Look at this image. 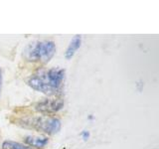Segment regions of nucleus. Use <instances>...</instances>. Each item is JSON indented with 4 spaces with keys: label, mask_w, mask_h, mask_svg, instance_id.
Segmentation results:
<instances>
[{
    "label": "nucleus",
    "mask_w": 159,
    "mask_h": 149,
    "mask_svg": "<svg viewBox=\"0 0 159 149\" xmlns=\"http://www.w3.org/2000/svg\"><path fill=\"white\" fill-rule=\"evenodd\" d=\"M65 77V71L63 69H57L53 68L49 71L45 72V78L48 82L49 86L51 87L55 92L61 88L63 79Z\"/></svg>",
    "instance_id": "39448f33"
},
{
    "label": "nucleus",
    "mask_w": 159,
    "mask_h": 149,
    "mask_svg": "<svg viewBox=\"0 0 159 149\" xmlns=\"http://www.w3.org/2000/svg\"><path fill=\"white\" fill-rule=\"evenodd\" d=\"M82 136H83V138L84 139V140H88L89 139V131H83V133H82Z\"/></svg>",
    "instance_id": "1a4fd4ad"
},
{
    "label": "nucleus",
    "mask_w": 159,
    "mask_h": 149,
    "mask_svg": "<svg viewBox=\"0 0 159 149\" xmlns=\"http://www.w3.org/2000/svg\"><path fill=\"white\" fill-rule=\"evenodd\" d=\"M81 44H82V37L80 36V35H77V36H75L73 38V40L70 42L69 46L67 48L66 54H65V56H66L68 60L73 58V56L78 51V49L81 47Z\"/></svg>",
    "instance_id": "0eeeda50"
},
{
    "label": "nucleus",
    "mask_w": 159,
    "mask_h": 149,
    "mask_svg": "<svg viewBox=\"0 0 159 149\" xmlns=\"http://www.w3.org/2000/svg\"><path fill=\"white\" fill-rule=\"evenodd\" d=\"M64 106V102L61 98H46L39 102L36 109L43 113H55L61 111Z\"/></svg>",
    "instance_id": "20e7f679"
},
{
    "label": "nucleus",
    "mask_w": 159,
    "mask_h": 149,
    "mask_svg": "<svg viewBox=\"0 0 159 149\" xmlns=\"http://www.w3.org/2000/svg\"><path fill=\"white\" fill-rule=\"evenodd\" d=\"M2 149H34L28 145L14 141H5L2 144Z\"/></svg>",
    "instance_id": "6e6552de"
},
{
    "label": "nucleus",
    "mask_w": 159,
    "mask_h": 149,
    "mask_svg": "<svg viewBox=\"0 0 159 149\" xmlns=\"http://www.w3.org/2000/svg\"><path fill=\"white\" fill-rule=\"evenodd\" d=\"M25 142L28 144V146L32 148L34 147L37 149H43L49 142V139L47 136H43V135H40V136L28 135L25 137Z\"/></svg>",
    "instance_id": "423d86ee"
},
{
    "label": "nucleus",
    "mask_w": 159,
    "mask_h": 149,
    "mask_svg": "<svg viewBox=\"0 0 159 149\" xmlns=\"http://www.w3.org/2000/svg\"><path fill=\"white\" fill-rule=\"evenodd\" d=\"M25 125H29L37 129L38 131H42L52 135V134L57 133L61 129V120L57 117L52 116H39V117H32L28 121L25 120Z\"/></svg>",
    "instance_id": "f03ea898"
},
{
    "label": "nucleus",
    "mask_w": 159,
    "mask_h": 149,
    "mask_svg": "<svg viewBox=\"0 0 159 149\" xmlns=\"http://www.w3.org/2000/svg\"><path fill=\"white\" fill-rule=\"evenodd\" d=\"M56 53V45L52 40H41L30 43L24 50L28 61L48 63Z\"/></svg>",
    "instance_id": "f257e3e1"
},
{
    "label": "nucleus",
    "mask_w": 159,
    "mask_h": 149,
    "mask_svg": "<svg viewBox=\"0 0 159 149\" xmlns=\"http://www.w3.org/2000/svg\"><path fill=\"white\" fill-rule=\"evenodd\" d=\"M28 84L33 89H35V91L41 92V93H47V94H54L56 93L51 87L49 86L48 82L46 81L45 72L34 74L33 77H31L28 79Z\"/></svg>",
    "instance_id": "7ed1b4c3"
},
{
    "label": "nucleus",
    "mask_w": 159,
    "mask_h": 149,
    "mask_svg": "<svg viewBox=\"0 0 159 149\" xmlns=\"http://www.w3.org/2000/svg\"><path fill=\"white\" fill-rule=\"evenodd\" d=\"M2 72H1V69H0V94H1V89H2Z\"/></svg>",
    "instance_id": "9d476101"
}]
</instances>
